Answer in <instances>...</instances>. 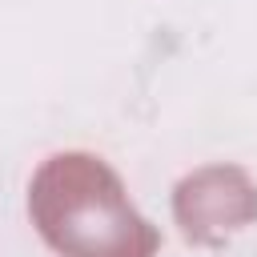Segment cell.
<instances>
[{
	"label": "cell",
	"mask_w": 257,
	"mask_h": 257,
	"mask_svg": "<svg viewBox=\"0 0 257 257\" xmlns=\"http://www.w3.org/2000/svg\"><path fill=\"white\" fill-rule=\"evenodd\" d=\"M28 213L60 257H153L161 233L128 205L120 177L88 153L44 161L28 189Z\"/></svg>",
	"instance_id": "6da1fadb"
},
{
	"label": "cell",
	"mask_w": 257,
	"mask_h": 257,
	"mask_svg": "<svg viewBox=\"0 0 257 257\" xmlns=\"http://www.w3.org/2000/svg\"><path fill=\"white\" fill-rule=\"evenodd\" d=\"M177 221L189 241H221L257 217V185L233 165H209L177 185Z\"/></svg>",
	"instance_id": "7a4b0ae2"
}]
</instances>
